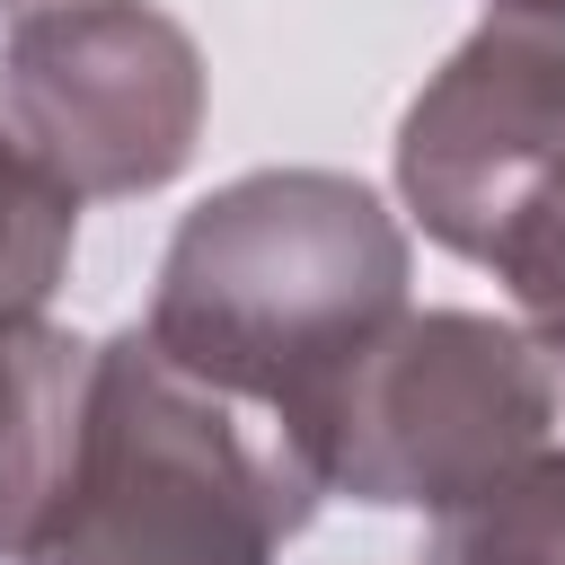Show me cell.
I'll return each mask as SVG.
<instances>
[{
    "instance_id": "7",
    "label": "cell",
    "mask_w": 565,
    "mask_h": 565,
    "mask_svg": "<svg viewBox=\"0 0 565 565\" xmlns=\"http://www.w3.org/2000/svg\"><path fill=\"white\" fill-rule=\"evenodd\" d=\"M424 565H565V450H539L486 494L450 503Z\"/></svg>"
},
{
    "instance_id": "9",
    "label": "cell",
    "mask_w": 565,
    "mask_h": 565,
    "mask_svg": "<svg viewBox=\"0 0 565 565\" xmlns=\"http://www.w3.org/2000/svg\"><path fill=\"white\" fill-rule=\"evenodd\" d=\"M512 18H547V26H565V0H503Z\"/></svg>"
},
{
    "instance_id": "4",
    "label": "cell",
    "mask_w": 565,
    "mask_h": 565,
    "mask_svg": "<svg viewBox=\"0 0 565 565\" xmlns=\"http://www.w3.org/2000/svg\"><path fill=\"white\" fill-rule=\"evenodd\" d=\"M556 397H565V380H556L547 344H530L494 318H468V309L397 318L380 335V353L353 371L318 468H327V486H353L362 503H441L450 512L547 450Z\"/></svg>"
},
{
    "instance_id": "3",
    "label": "cell",
    "mask_w": 565,
    "mask_h": 565,
    "mask_svg": "<svg viewBox=\"0 0 565 565\" xmlns=\"http://www.w3.org/2000/svg\"><path fill=\"white\" fill-rule=\"evenodd\" d=\"M424 230L512 282L565 353V26H486L406 115L397 141Z\"/></svg>"
},
{
    "instance_id": "6",
    "label": "cell",
    "mask_w": 565,
    "mask_h": 565,
    "mask_svg": "<svg viewBox=\"0 0 565 565\" xmlns=\"http://www.w3.org/2000/svg\"><path fill=\"white\" fill-rule=\"evenodd\" d=\"M79 397H88V362L71 335L35 318L0 327V547H26L35 521L53 512L79 441Z\"/></svg>"
},
{
    "instance_id": "2",
    "label": "cell",
    "mask_w": 565,
    "mask_h": 565,
    "mask_svg": "<svg viewBox=\"0 0 565 565\" xmlns=\"http://www.w3.org/2000/svg\"><path fill=\"white\" fill-rule=\"evenodd\" d=\"M318 503V468L150 335L88 362L79 441L26 565H265Z\"/></svg>"
},
{
    "instance_id": "5",
    "label": "cell",
    "mask_w": 565,
    "mask_h": 565,
    "mask_svg": "<svg viewBox=\"0 0 565 565\" xmlns=\"http://www.w3.org/2000/svg\"><path fill=\"white\" fill-rule=\"evenodd\" d=\"M9 97L26 150L71 194H132L159 185L194 141V44L132 0H71L18 26Z\"/></svg>"
},
{
    "instance_id": "1",
    "label": "cell",
    "mask_w": 565,
    "mask_h": 565,
    "mask_svg": "<svg viewBox=\"0 0 565 565\" xmlns=\"http://www.w3.org/2000/svg\"><path fill=\"white\" fill-rule=\"evenodd\" d=\"M406 309V247L388 212L318 168L238 177L212 194L159 274L150 344L203 388L256 406L309 468L353 371ZM327 486V468H318Z\"/></svg>"
},
{
    "instance_id": "8",
    "label": "cell",
    "mask_w": 565,
    "mask_h": 565,
    "mask_svg": "<svg viewBox=\"0 0 565 565\" xmlns=\"http://www.w3.org/2000/svg\"><path fill=\"white\" fill-rule=\"evenodd\" d=\"M71 230H79V194L26 141L0 132V327L44 309V291L71 265Z\"/></svg>"
}]
</instances>
